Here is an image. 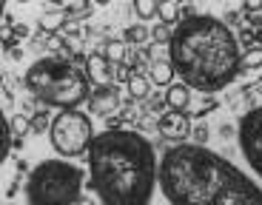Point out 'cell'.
<instances>
[{"label":"cell","mask_w":262,"mask_h":205,"mask_svg":"<svg viewBox=\"0 0 262 205\" xmlns=\"http://www.w3.org/2000/svg\"><path fill=\"white\" fill-rule=\"evenodd\" d=\"M157 183L171 205H262L254 179L196 143H180L163 154Z\"/></svg>","instance_id":"obj_1"},{"label":"cell","mask_w":262,"mask_h":205,"mask_svg":"<svg viewBox=\"0 0 262 205\" xmlns=\"http://www.w3.org/2000/svg\"><path fill=\"white\" fill-rule=\"evenodd\" d=\"M89 188L103 205H148L157 188V157L148 137L128 128H105L89 148Z\"/></svg>","instance_id":"obj_2"},{"label":"cell","mask_w":262,"mask_h":205,"mask_svg":"<svg viewBox=\"0 0 262 205\" xmlns=\"http://www.w3.org/2000/svg\"><path fill=\"white\" fill-rule=\"evenodd\" d=\"M171 66L194 92L214 94L239 74V46L231 29L211 14L180 20L171 34Z\"/></svg>","instance_id":"obj_3"},{"label":"cell","mask_w":262,"mask_h":205,"mask_svg":"<svg viewBox=\"0 0 262 205\" xmlns=\"http://www.w3.org/2000/svg\"><path fill=\"white\" fill-rule=\"evenodd\" d=\"M26 88L34 100L46 103L52 108H77L80 103H89V74H83L72 60L66 57H43L34 60L26 72Z\"/></svg>","instance_id":"obj_4"},{"label":"cell","mask_w":262,"mask_h":205,"mask_svg":"<svg viewBox=\"0 0 262 205\" xmlns=\"http://www.w3.org/2000/svg\"><path fill=\"white\" fill-rule=\"evenodd\" d=\"M83 191V171L63 160H46L29 171V205H77Z\"/></svg>","instance_id":"obj_5"},{"label":"cell","mask_w":262,"mask_h":205,"mask_svg":"<svg viewBox=\"0 0 262 205\" xmlns=\"http://www.w3.org/2000/svg\"><path fill=\"white\" fill-rule=\"evenodd\" d=\"M52 146L57 154L63 157H80L92 148V120L89 114L77 111V108H69V111H60L52 123Z\"/></svg>","instance_id":"obj_6"},{"label":"cell","mask_w":262,"mask_h":205,"mask_svg":"<svg viewBox=\"0 0 262 205\" xmlns=\"http://www.w3.org/2000/svg\"><path fill=\"white\" fill-rule=\"evenodd\" d=\"M239 148L248 166L262 177V106L251 108L239 120Z\"/></svg>","instance_id":"obj_7"},{"label":"cell","mask_w":262,"mask_h":205,"mask_svg":"<svg viewBox=\"0 0 262 205\" xmlns=\"http://www.w3.org/2000/svg\"><path fill=\"white\" fill-rule=\"evenodd\" d=\"M157 131H160V137H165V140L183 143V140L191 137V120L185 111H168L157 120Z\"/></svg>","instance_id":"obj_8"},{"label":"cell","mask_w":262,"mask_h":205,"mask_svg":"<svg viewBox=\"0 0 262 205\" xmlns=\"http://www.w3.org/2000/svg\"><path fill=\"white\" fill-rule=\"evenodd\" d=\"M120 103H123V97H120V88L117 86H97L92 92V97H89V108H92V114H97V117H114V111L120 108Z\"/></svg>","instance_id":"obj_9"},{"label":"cell","mask_w":262,"mask_h":205,"mask_svg":"<svg viewBox=\"0 0 262 205\" xmlns=\"http://www.w3.org/2000/svg\"><path fill=\"white\" fill-rule=\"evenodd\" d=\"M85 74H89V80H94L97 86H114V66L100 52L85 57Z\"/></svg>","instance_id":"obj_10"},{"label":"cell","mask_w":262,"mask_h":205,"mask_svg":"<svg viewBox=\"0 0 262 205\" xmlns=\"http://www.w3.org/2000/svg\"><path fill=\"white\" fill-rule=\"evenodd\" d=\"M165 106L171 111H185L191 106V88L185 83H171L168 92H165Z\"/></svg>","instance_id":"obj_11"},{"label":"cell","mask_w":262,"mask_h":205,"mask_svg":"<svg viewBox=\"0 0 262 205\" xmlns=\"http://www.w3.org/2000/svg\"><path fill=\"white\" fill-rule=\"evenodd\" d=\"M100 54H103L112 66H123L125 57H128V46H125V40H105V43H100Z\"/></svg>","instance_id":"obj_12"},{"label":"cell","mask_w":262,"mask_h":205,"mask_svg":"<svg viewBox=\"0 0 262 205\" xmlns=\"http://www.w3.org/2000/svg\"><path fill=\"white\" fill-rule=\"evenodd\" d=\"M174 66H171V60H154L148 66V80L154 86H171V77H174Z\"/></svg>","instance_id":"obj_13"},{"label":"cell","mask_w":262,"mask_h":205,"mask_svg":"<svg viewBox=\"0 0 262 205\" xmlns=\"http://www.w3.org/2000/svg\"><path fill=\"white\" fill-rule=\"evenodd\" d=\"M63 23H66L63 9H57V12H46L43 17H40V32L43 34H57V32H63Z\"/></svg>","instance_id":"obj_14"},{"label":"cell","mask_w":262,"mask_h":205,"mask_svg":"<svg viewBox=\"0 0 262 205\" xmlns=\"http://www.w3.org/2000/svg\"><path fill=\"white\" fill-rule=\"evenodd\" d=\"M128 97L131 100H145L151 97V80L143 77V74H134L128 80Z\"/></svg>","instance_id":"obj_15"},{"label":"cell","mask_w":262,"mask_h":205,"mask_svg":"<svg viewBox=\"0 0 262 205\" xmlns=\"http://www.w3.org/2000/svg\"><path fill=\"white\" fill-rule=\"evenodd\" d=\"M123 40H125V43L140 46V43H145V40H148V26H145V23H134V26H128L123 32Z\"/></svg>","instance_id":"obj_16"},{"label":"cell","mask_w":262,"mask_h":205,"mask_svg":"<svg viewBox=\"0 0 262 205\" xmlns=\"http://www.w3.org/2000/svg\"><path fill=\"white\" fill-rule=\"evenodd\" d=\"M12 151V123L6 117L0 120V160H9Z\"/></svg>","instance_id":"obj_17"},{"label":"cell","mask_w":262,"mask_h":205,"mask_svg":"<svg viewBox=\"0 0 262 205\" xmlns=\"http://www.w3.org/2000/svg\"><path fill=\"white\" fill-rule=\"evenodd\" d=\"M160 23H165V26H171V23H180V6L174 3V0H165V3H160Z\"/></svg>","instance_id":"obj_18"},{"label":"cell","mask_w":262,"mask_h":205,"mask_svg":"<svg viewBox=\"0 0 262 205\" xmlns=\"http://www.w3.org/2000/svg\"><path fill=\"white\" fill-rule=\"evenodd\" d=\"M262 66V49H248L239 60V72H251V69Z\"/></svg>","instance_id":"obj_19"},{"label":"cell","mask_w":262,"mask_h":205,"mask_svg":"<svg viewBox=\"0 0 262 205\" xmlns=\"http://www.w3.org/2000/svg\"><path fill=\"white\" fill-rule=\"evenodd\" d=\"M134 12H137L143 20H151V17L160 14V3L157 0H137V3H134Z\"/></svg>","instance_id":"obj_20"},{"label":"cell","mask_w":262,"mask_h":205,"mask_svg":"<svg viewBox=\"0 0 262 205\" xmlns=\"http://www.w3.org/2000/svg\"><path fill=\"white\" fill-rule=\"evenodd\" d=\"M52 123H54V120L49 117V111H34V117H32V131H34V134H46V131H52Z\"/></svg>","instance_id":"obj_21"},{"label":"cell","mask_w":262,"mask_h":205,"mask_svg":"<svg viewBox=\"0 0 262 205\" xmlns=\"http://www.w3.org/2000/svg\"><path fill=\"white\" fill-rule=\"evenodd\" d=\"M92 12H94L92 3H74V6H66L63 9V14H66V17H72V20H85Z\"/></svg>","instance_id":"obj_22"},{"label":"cell","mask_w":262,"mask_h":205,"mask_svg":"<svg viewBox=\"0 0 262 205\" xmlns=\"http://www.w3.org/2000/svg\"><path fill=\"white\" fill-rule=\"evenodd\" d=\"M29 128H32V120H26L23 114H14V117H12V131H14V137H23Z\"/></svg>","instance_id":"obj_23"},{"label":"cell","mask_w":262,"mask_h":205,"mask_svg":"<svg viewBox=\"0 0 262 205\" xmlns=\"http://www.w3.org/2000/svg\"><path fill=\"white\" fill-rule=\"evenodd\" d=\"M171 26H165V23H160V26H154V32H151V37L157 40V43H171Z\"/></svg>","instance_id":"obj_24"},{"label":"cell","mask_w":262,"mask_h":205,"mask_svg":"<svg viewBox=\"0 0 262 205\" xmlns=\"http://www.w3.org/2000/svg\"><path fill=\"white\" fill-rule=\"evenodd\" d=\"M77 32H80V20L66 17V23H63V34H77Z\"/></svg>","instance_id":"obj_25"},{"label":"cell","mask_w":262,"mask_h":205,"mask_svg":"<svg viewBox=\"0 0 262 205\" xmlns=\"http://www.w3.org/2000/svg\"><path fill=\"white\" fill-rule=\"evenodd\" d=\"M205 140H208V128H205V126H196V128H194V143H196V146H203Z\"/></svg>","instance_id":"obj_26"},{"label":"cell","mask_w":262,"mask_h":205,"mask_svg":"<svg viewBox=\"0 0 262 205\" xmlns=\"http://www.w3.org/2000/svg\"><path fill=\"white\" fill-rule=\"evenodd\" d=\"M163 106H165V97H148V108H151L154 114L163 111Z\"/></svg>","instance_id":"obj_27"},{"label":"cell","mask_w":262,"mask_h":205,"mask_svg":"<svg viewBox=\"0 0 262 205\" xmlns=\"http://www.w3.org/2000/svg\"><path fill=\"white\" fill-rule=\"evenodd\" d=\"M248 23H254V26H262V6L254 9V12H248Z\"/></svg>","instance_id":"obj_28"},{"label":"cell","mask_w":262,"mask_h":205,"mask_svg":"<svg viewBox=\"0 0 262 205\" xmlns=\"http://www.w3.org/2000/svg\"><path fill=\"white\" fill-rule=\"evenodd\" d=\"M239 37H243L245 46H251V43H254V32H251V29H243V32H239Z\"/></svg>","instance_id":"obj_29"},{"label":"cell","mask_w":262,"mask_h":205,"mask_svg":"<svg viewBox=\"0 0 262 205\" xmlns=\"http://www.w3.org/2000/svg\"><path fill=\"white\" fill-rule=\"evenodd\" d=\"M14 34H17V37H26V34H29V29L23 26V23H14Z\"/></svg>","instance_id":"obj_30"},{"label":"cell","mask_w":262,"mask_h":205,"mask_svg":"<svg viewBox=\"0 0 262 205\" xmlns=\"http://www.w3.org/2000/svg\"><path fill=\"white\" fill-rule=\"evenodd\" d=\"M254 43H256V49H262V26L254 32Z\"/></svg>","instance_id":"obj_31"},{"label":"cell","mask_w":262,"mask_h":205,"mask_svg":"<svg viewBox=\"0 0 262 205\" xmlns=\"http://www.w3.org/2000/svg\"><path fill=\"white\" fill-rule=\"evenodd\" d=\"M262 3H256V0H248V3H245V12H254V9H259Z\"/></svg>","instance_id":"obj_32"},{"label":"cell","mask_w":262,"mask_h":205,"mask_svg":"<svg viewBox=\"0 0 262 205\" xmlns=\"http://www.w3.org/2000/svg\"><path fill=\"white\" fill-rule=\"evenodd\" d=\"M77 205H97V202H94L92 197H80V202H77Z\"/></svg>","instance_id":"obj_33"}]
</instances>
